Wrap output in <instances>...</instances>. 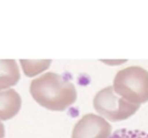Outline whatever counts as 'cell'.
I'll list each match as a JSON object with an SVG mask.
<instances>
[{
    "label": "cell",
    "instance_id": "cell-10",
    "mask_svg": "<svg viewBox=\"0 0 148 138\" xmlns=\"http://www.w3.org/2000/svg\"><path fill=\"white\" fill-rule=\"evenodd\" d=\"M5 136V128H4V125L1 124V121H0V138H4Z\"/></svg>",
    "mask_w": 148,
    "mask_h": 138
},
{
    "label": "cell",
    "instance_id": "cell-2",
    "mask_svg": "<svg viewBox=\"0 0 148 138\" xmlns=\"http://www.w3.org/2000/svg\"><path fill=\"white\" fill-rule=\"evenodd\" d=\"M113 89L125 101L134 104L148 102V72L141 67H129L116 73Z\"/></svg>",
    "mask_w": 148,
    "mask_h": 138
},
{
    "label": "cell",
    "instance_id": "cell-8",
    "mask_svg": "<svg viewBox=\"0 0 148 138\" xmlns=\"http://www.w3.org/2000/svg\"><path fill=\"white\" fill-rule=\"evenodd\" d=\"M109 138H148V133L140 130H118Z\"/></svg>",
    "mask_w": 148,
    "mask_h": 138
},
{
    "label": "cell",
    "instance_id": "cell-9",
    "mask_svg": "<svg viewBox=\"0 0 148 138\" xmlns=\"http://www.w3.org/2000/svg\"><path fill=\"white\" fill-rule=\"evenodd\" d=\"M102 63H104V64H108V66H119V64H123V63H125V59H120V61H109V59H107V61H101Z\"/></svg>",
    "mask_w": 148,
    "mask_h": 138
},
{
    "label": "cell",
    "instance_id": "cell-3",
    "mask_svg": "<svg viewBox=\"0 0 148 138\" xmlns=\"http://www.w3.org/2000/svg\"><path fill=\"white\" fill-rule=\"evenodd\" d=\"M94 108L98 115L108 121H121L132 116L140 109V105L125 101L116 95L113 86H109L96 93Z\"/></svg>",
    "mask_w": 148,
    "mask_h": 138
},
{
    "label": "cell",
    "instance_id": "cell-5",
    "mask_svg": "<svg viewBox=\"0 0 148 138\" xmlns=\"http://www.w3.org/2000/svg\"><path fill=\"white\" fill-rule=\"evenodd\" d=\"M22 99L18 93L12 90H0V121L10 120L18 114Z\"/></svg>",
    "mask_w": 148,
    "mask_h": 138
},
{
    "label": "cell",
    "instance_id": "cell-6",
    "mask_svg": "<svg viewBox=\"0 0 148 138\" xmlns=\"http://www.w3.org/2000/svg\"><path fill=\"white\" fill-rule=\"evenodd\" d=\"M20 80V68L15 59H0V90H8Z\"/></svg>",
    "mask_w": 148,
    "mask_h": 138
},
{
    "label": "cell",
    "instance_id": "cell-7",
    "mask_svg": "<svg viewBox=\"0 0 148 138\" xmlns=\"http://www.w3.org/2000/svg\"><path fill=\"white\" fill-rule=\"evenodd\" d=\"M20 63L22 66L24 74L27 77L32 78L45 72L51 66V61L50 59H22L20 61Z\"/></svg>",
    "mask_w": 148,
    "mask_h": 138
},
{
    "label": "cell",
    "instance_id": "cell-1",
    "mask_svg": "<svg viewBox=\"0 0 148 138\" xmlns=\"http://www.w3.org/2000/svg\"><path fill=\"white\" fill-rule=\"evenodd\" d=\"M30 95L38 104L53 111L66 110L77 101L74 85L56 73H46L34 79Z\"/></svg>",
    "mask_w": 148,
    "mask_h": 138
},
{
    "label": "cell",
    "instance_id": "cell-4",
    "mask_svg": "<svg viewBox=\"0 0 148 138\" xmlns=\"http://www.w3.org/2000/svg\"><path fill=\"white\" fill-rule=\"evenodd\" d=\"M112 126L100 115L86 114L75 124L72 138H109Z\"/></svg>",
    "mask_w": 148,
    "mask_h": 138
}]
</instances>
